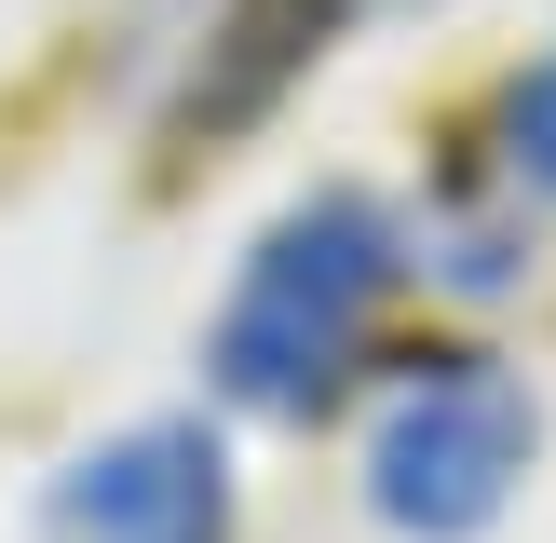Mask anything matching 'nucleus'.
<instances>
[{"label":"nucleus","instance_id":"1","mask_svg":"<svg viewBox=\"0 0 556 543\" xmlns=\"http://www.w3.org/2000/svg\"><path fill=\"white\" fill-rule=\"evenodd\" d=\"M394 272H407V244H394V217H380L367 190H313V204H286L258 244H244L231 299H217V340H204L217 394L258 407V421H313V407L367 367Z\"/></svg>","mask_w":556,"mask_h":543},{"label":"nucleus","instance_id":"2","mask_svg":"<svg viewBox=\"0 0 556 543\" xmlns=\"http://www.w3.org/2000/svg\"><path fill=\"white\" fill-rule=\"evenodd\" d=\"M543 449V407L503 353H421L367 421V516L394 543H476Z\"/></svg>","mask_w":556,"mask_h":543},{"label":"nucleus","instance_id":"3","mask_svg":"<svg viewBox=\"0 0 556 543\" xmlns=\"http://www.w3.org/2000/svg\"><path fill=\"white\" fill-rule=\"evenodd\" d=\"M41 543H231V449L204 421H123L41 489Z\"/></svg>","mask_w":556,"mask_h":543},{"label":"nucleus","instance_id":"4","mask_svg":"<svg viewBox=\"0 0 556 543\" xmlns=\"http://www.w3.org/2000/svg\"><path fill=\"white\" fill-rule=\"evenodd\" d=\"M503 163H516L530 190H556V54L516 68V96H503Z\"/></svg>","mask_w":556,"mask_h":543}]
</instances>
